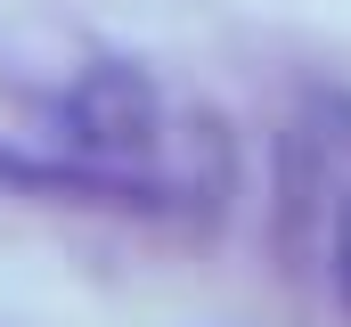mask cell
<instances>
[{"label":"cell","instance_id":"1","mask_svg":"<svg viewBox=\"0 0 351 327\" xmlns=\"http://www.w3.org/2000/svg\"><path fill=\"white\" fill-rule=\"evenodd\" d=\"M58 139L66 156L82 164H123V172H147L156 139H164V90L147 66H123V58H98L58 90Z\"/></svg>","mask_w":351,"mask_h":327},{"label":"cell","instance_id":"2","mask_svg":"<svg viewBox=\"0 0 351 327\" xmlns=\"http://www.w3.org/2000/svg\"><path fill=\"white\" fill-rule=\"evenodd\" d=\"M327 262H335V295H343V311H351V196H343V213H335V245H327Z\"/></svg>","mask_w":351,"mask_h":327}]
</instances>
